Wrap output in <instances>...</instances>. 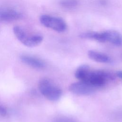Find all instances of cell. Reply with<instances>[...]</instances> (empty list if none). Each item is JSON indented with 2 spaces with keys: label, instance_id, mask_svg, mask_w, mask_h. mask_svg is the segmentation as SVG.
I'll return each mask as SVG.
<instances>
[{
  "label": "cell",
  "instance_id": "8fae6325",
  "mask_svg": "<svg viewBox=\"0 0 122 122\" xmlns=\"http://www.w3.org/2000/svg\"><path fill=\"white\" fill-rule=\"evenodd\" d=\"M60 5L65 8L75 7L78 5L77 0H63L60 2Z\"/></svg>",
  "mask_w": 122,
  "mask_h": 122
},
{
  "label": "cell",
  "instance_id": "30bf717a",
  "mask_svg": "<svg viewBox=\"0 0 122 122\" xmlns=\"http://www.w3.org/2000/svg\"><path fill=\"white\" fill-rule=\"evenodd\" d=\"M90 67L86 65L83 64L80 66L76 70L75 73V77L81 81H85L91 71Z\"/></svg>",
  "mask_w": 122,
  "mask_h": 122
},
{
  "label": "cell",
  "instance_id": "9c48e42d",
  "mask_svg": "<svg viewBox=\"0 0 122 122\" xmlns=\"http://www.w3.org/2000/svg\"><path fill=\"white\" fill-rule=\"evenodd\" d=\"M88 56L91 60L100 63H110L111 58L107 54L94 50H90L88 52Z\"/></svg>",
  "mask_w": 122,
  "mask_h": 122
},
{
  "label": "cell",
  "instance_id": "5b68a950",
  "mask_svg": "<svg viewBox=\"0 0 122 122\" xmlns=\"http://www.w3.org/2000/svg\"><path fill=\"white\" fill-rule=\"evenodd\" d=\"M40 21L45 27L58 32H64L67 28L66 22L60 17L43 14L40 16Z\"/></svg>",
  "mask_w": 122,
  "mask_h": 122
},
{
  "label": "cell",
  "instance_id": "7c38bea8",
  "mask_svg": "<svg viewBox=\"0 0 122 122\" xmlns=\"http://www.w3.org/2000/svg\"><path fill=\"white\" fill-rule=\"evenodd\" d=\"M53 122H78L74 119L66 116H60L55 118Z\"/></svg>",
  "mask_w": 122,
  "mask_h": 122
},
{
  "label": "cell",
  "instance_id": "4fadbf2b",
  "mask_svg": "<svg viewBox=\"0 0 122 122\" xmlns=\"http://www.w3.org/2000/svg\"><path fill=\"white\" fill-rule=\"evenodd\" d=\"M7 114V110L3 106L0 105V115L5 116Z\"/></svg>",
  "mask_w": 122,
  "mask_h": 122
},
{
  "label": "cell",
  "instance_id": "3957f363",
  "mask_svg": "<svg viewBox=\"0 0 122 122\" xmlns=\"http://www.w3.org/2000/svg\"><path fill=\"white\" fill-rule=\"evenodd\" d=\"M38 88L41 93L51 101L58 100L62 95L61 90L50 80L43 78L40 80Z\"/></svg>",
  "mask_w": 122,
  "mask_h": 122
},
{
  "label": "cell",
  "instance_id": "ba28073f",
  "mask_svg": "<svg viewBox=\"0 0 122 122\" xmlns=\"http://www.w3.org/2000/svg\"><path fill=\"white\" fill-rule=\"evenodd\" d=\"M20 58L22 62L34 69H42L45 67V62L37 57L28 54H23L20 56Z\"/></svg>",
  "mask_w": 122,
  "mask_h": 122
},
{
  "label": "cell",
  "instance_id": "8992f818",
  "mask_svg": "<svg viewBox=\"0 0 122 122\" xmlns=\"http://www.w3.org/2000/svg\"><path fill=\"white\" fill-rule=\"evenodd\" d=\"M22 12L15 7L10 6L0 7V20L4 22H11L23 18Z\"/></svg>",
  "mask_w": 122,
  "mask_h": 122
},
{
  "label": "cell",
  "instance_id": "7a4b0ae2",
  "mask_svg": "<svg viewBox=\"0 0 122 122\" xmlns=\"http://www.w3.org/2000/svg\"><path fill=\"white\" fill-rule=\"evenodd\" d=\"M13 31L18 41L28 47H35L43 41V37L41 34L30 33L19 26H14Z\"/></svg>",
  "mask_w": 122,
  "mask_h": 122
},
{
  "label": "cell",
  "instance_id": "52a82bcc",
  "mask_svg": "<svg viewBox=\"0 0 122 122\" xmlns=\"http://www.w3.org/2000/svg\"><path fill=\"white\" fill-rule=\"evenodd\" d=\"M96 89L88 83L81 81L71 83L69 87L71 92L79 95H91L95 92Z\"/></svg>",
  "mask_w": 122,
  "mask_h": 122
},
{
  "label": "cell",
  "instance_id": "6da1fadb",
  "mask_svg": "<svg viewBox=\"0 0 122 122\" xmlns=\"http://www.w3.org/2000/svg\"><path fill=\"white\" fill-rule=\"evenodd\" d=\"M79 37L100 42H108L116 46H122V35L115 30H109L102 32L86 31L80 34Z\"/></svg>",
  "mask_w": 122,
  "mask_h": 122
},
{
  "label": "cell",
  "instance_id": "277c9868",
  "mask_svg": "<svg viewBox=\"0 0 122 122\" xmlns=\"http://www.w3.org/2000/svg\"><path fill=\"white\" fill-rule=\"evenodd\" d=\"M114 79L113 75L104 70H91L85 82L96 88L101 87Z\"/></svg>",
  "mask_w": 122,
  "mask_h": 122
},
{
  "label": "cell",
  "instance_id": "5bb4252c",
  "mask_svg": "<svg viewBox=\"0 0 122 122\" xmlns=\"http://www.w3.org/2000/svg\"><path fill=\"white\" fill-rule=\"evenodd\" d=\"M116 74L118 77L122 79V71H117L116 73Z\"/></svg>",
  "mask_w": 122,
  "mask_h": 122
}]
</instances>
